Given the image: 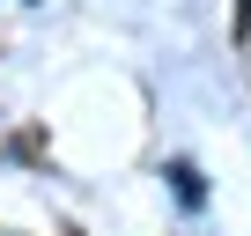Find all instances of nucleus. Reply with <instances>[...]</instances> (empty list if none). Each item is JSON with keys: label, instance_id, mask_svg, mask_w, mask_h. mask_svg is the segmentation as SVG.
I'll use <instances>...</instances> for the list:
<instances>
[{"label": "nucleus", "instance_id": "obj_1", "mask_svg": "<svg viewBox=\"0 0 251 236\" xmlns=\"http://www.w3.org/2000/svg\"><path fill=\"white\" fill-rule=\"evenodd\" d=\"M170 177H177V199H185V207H200V199H207V192H200V170H192V163H170Z\"/></svg>", "mask_w": 251, "mask_h": 236}]
</instances>
